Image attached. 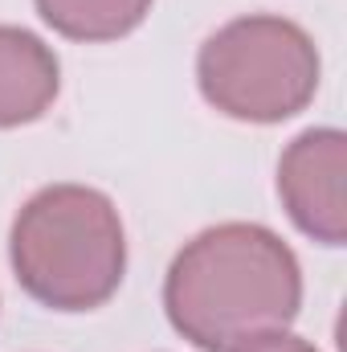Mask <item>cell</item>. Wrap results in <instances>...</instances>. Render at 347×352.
Listing matches in <instances>:
<instances>
[{"mask_svg":"<svg viewBox=\"0 0 347 352\" xmlns=\"http://www.w3.org/2000/svg\"><path fill=\"white\" fill-rule=\"evenodd\" d=\"M164 307L172 328L200 352H237L294 324L302 270L274 230L225 221L196 234L172 258Z\"/></svg>","mask_w":347,"mask_h":352,"instance_id":"cell-1","label":"cell"},{"mask_svg":"<svg viewBox=\"0 0 347 352\" xmlns=\"http://www.w3.org/2000/svg\"><path fill=\"white\" fill-rule=\"evenodd\" d=\"M8 258L16 283L53 311L102 307L127 270V238L106 192L49 184L12 221Z\"/></svg>","mask_w":347,"mask_h":352,"instance_id":"cell-2","label":"cell"},{"mask_svg":"<svg viewBox=\"0 0 347 352\" xmlns=\"http://www.w3.org/2000/svg\"><path fill=\"white\" fill-rule=\"evenodd\" d=\"M319 70L311 33L265 12L221 25L196 54L200 94L241 123H282L298 115L319 90Z\"/></svg>","mask_w":347,"mask_h":352,"instance_id":"cell-3","label":"cell"},{"mask_svg":"<svg viewBox=\"0 0 347 352\" xmlns=\"http://www.w3.org/2000/svg\"><path fill=\"white\" fill-rule=\"evenodd\" d=\"M347 135L335 127L302 131L278 160V197L290 221L323 246L347 242Z\"/></svg>","mask_w":347,"mask_h":352,"instance_id":"cell-4","label":"cell"},{"mask_svg":"<svg viewBox=\"0 0 347 352\" xmlns=\"http://www.w3.org/2000/svg\"><path fill=\"white\" fill-rule=\"evenodd\" d=\"M62 87L58 54L29 29L0 25V131L41 119Z\"/></svg>","mask_w":347,"mask_h":352,"instance_id":"cell-5","label":"cell"},{"mask_svg":"<svg viewBox=\"0 0 347 352\" xmlns=\"http://www.w3.org/2000/svg\"><path fill=\"white\" fill-rule=\"evenodd\" d=\"M37 12L70 41H119L143 25L152 0H37Z\"/></svg>","mask_w":347,"mask_h":352,"instance_id":"cell-6","label":"cell"},{"mask_svg":"<svg viewBox=\"0 0 347 352\" xmlns=\"http://www.w3.org/2000/svg\"><path fill=\"white\" fill-rule=\"evenodd\" d=\"M237 352H319L315 344H307L302 336H290V332H274V336H261L254 344H246V349Z\"/></svg>","mask_w":347,"mask_h":352,"instance_id":"cell-7","label":"cell"}]
</instances>
